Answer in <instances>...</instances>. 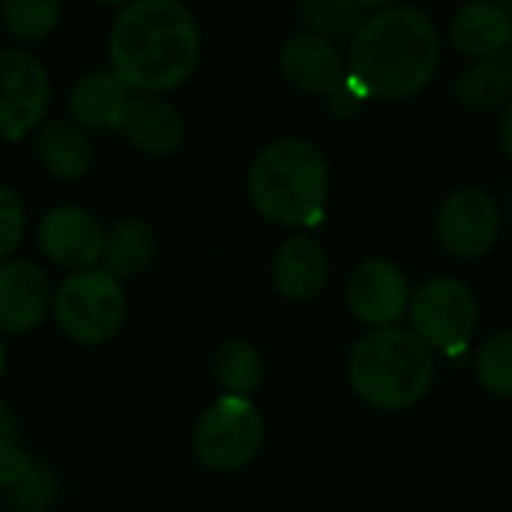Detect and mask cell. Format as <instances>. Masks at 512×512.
Returning <instances> with one entry per match:
<instances>
[{"label":"cell","mask_w":512,"mask_h":512,"mask_svg":"<svg viewBox=\"0 0 512 512\" xmlns=\"http://www.w3.org/2000/svg\"><path fill=\"white\" fill-rule=\"evenodd\" d=\"M201 63V27L183 0H135L108 30V69L132 93L183 87Z\"/></svg>","instance_id":"cell-1"},{"label":"cell","mask_w":512,"mask_h":512,"mask_svg":"<svg viewBox=\"0 0 512 512\" xmlns=\"http://www.w3.org/2000/svg\"><path fill=\"white\" fill-rule=\"evenodd\" d=\"M441 66V33L417 6L369 15L348 48V78L366 99L405 102L423 93Z\"/></svg>","instance_id":"cell-2"},{"label":"cell","mask_w":512,"mask_h":512,"mask_svg":"<svg viewBox=\"0 0 512 512\" xmlns=\"http://www.w3.org/2000/svg\"><path fill=\"white\" fill-rule=\"evenodd\" d=\"M246 189L261 219L282 228L315 225L324 216L330 168L312 141L279 138L252 159Z\"/></svg>","instance_id":"cell-3"},{"label":"cell","mask_w":512,"mask_h":512,"mask_svg":"<svg viewBox=\"0 0 512 512\" xmlns=\"http://www.w3.org/2000/svg\"><path fill=\"white\" fill-rule=\"evenodd\" d=\"M348 378L366 405L402 411L429 393L435 381V357L417 333L381 327L354 345Z\"/></svg>","instance_id":"cell-4"},{"label":"cell","mask_w":512,"mask_h":512,"mask_svg":"<svg viewBox=\"0 0 512 512\" xmlns=\"http://www.w3.org/2000/svg\"><path fill=\"white\" fill-rule=\"evenodd\" d=\"M57 330L75 345H108L126 321V291L105 267L69 273L51 300Z\"/></svg>","instance_id":"cell-5"},{"label":"cell","mask_w":512,"mask_h":512,"mask_svg":"<svg viewBox=\"0 0 512 512\" xmlns=\"http://www.w3.org/2000/svg\"><path fill=\"white\" fill-rule=\"evenodd\" d=\"M264 444V417L249 396H219L195 423L192 450L210 471L246 468Z\"/></svg>","instance_id":"cell-6"},{"label":"cell","mask_w":512,"mask_h":512,"mask_svg":"<svg viewBox=\"0 0 512 512\" xmlns=\"http://www.w3.org/2000/svg\"><path fill=\"white\" fill-rule=\"evenodd\" d=\"M51 78L45 63L18 45L0 48V138L21 141L45 123Z\"/></svg>","instance_id":"cell-7"},{"label":"cell","mask_w":512,"mask_h":512,"mask_svg":"<svg viewBox=\"0 0 512 512\" xmlns=\"http://www.w3.org/2000/svg\"><path fill=\"white\" fill-rule=\"evenodd\" d=\"M411 324L429 348L462 351L477 330V300L459 279H429L411 297Z\"/></svg>","instance_id":"cell-8"},{"label":"cell","mask_w":512,"mask_h":512,"mask_svg":"<svg viewBox=\"0 0 512 512\" xmlns=\"http://www.w3.org/2000/svg\"><path fill=\"white\" fill-rule=\"evenodd\" d=\"M501 234V210L495 198L477 186L456 189L438 210V240L456 258L486 255Z\"/></svg>","instance_id":"cell-9"},{"label":"cell","mask_w":512,"mask_h":512,"mask_svg":"<svg viewBox=\"0 0 512 512\" xmlns=\"http://www.w3.org/2000/svg\"><path fill=\"white\" fill-rule=\"evenodd\" d=\"M36 243L45 261H51L60 270L78 273L87 267H96L102 261L105 249V228L99 219L75 204L54 207L42 216L36 228Z\"/></svg>","instance_id":"cell-10"},{"label":"cell","mask_w":512,"mask_h":512,"mask_svg":"<svg viewBox=\"0 0 512 512\" xmlns=\"http://www.w3.org/2000/svg\"><path fill=\"white\" fill-rule=\"evenodd\" d=\"M48 273L27 258H9L0 264V333L24 336L36 330L51 312Z\"/></svg>","instance_id":"cell-11"},{"label":"cell","mask_w":512,"mask_h":512,"mask_svg":"<svg viewBox=\"0 0 512 512\" xmlns=\"http://www.w3.org/2000/svg\"><path fill=\"white\" fill-rule=\"evenodd\" d=\"M408 303H411L408 279L393 261L384 258L363 261L348 279L351 312L375 330L393 327L408 309Z\"/></svg>","instance_id":"cell-12"},{"label":"cell","mask_w":512,"mask_h":512,"mask_svg":"<svg viewBox=\"0 0 512 512\" xmlns=\"http://www.w3.org/2000/svg\"><path fill=\"white\" fill-rule=\"evenodd\" d=\"M279 66L288 84H294L303 93L324 96V99L348 81V60L333 45V39H324L306 30L282 42Z\"/></svg>","instance_id":"cell-13"},{"label":"cell","mask_w":512,"mask_h":512,"mask_svg":"<svg viewBox=\"0 0 512 512\" xmlns=\"http://www.w3.org/2000/svg\"><path fill=\"white\" fill-rule=\"evenodd\" d=\"M129 96L132 90L111 69H90L72 84L66 96V111L69 120L78 123L84 132L114 135L123 126Z\"/></svg>","instance_id":"cell-14"},{"label":"cell","mask_w":512,"mask_h":512,"mask_svg":"<svg viewBox=\"0 0 512 512\" xmlns=\"http://www.w3.org/2000/svg\"><path fill=\"white\" fill-rule=\"evenodd\" d=\"M120 135L147 156H171L186 138V123L162 93H132Z\"/></svg>","instance_id":"cell-15"},{"label":"cell","mask_w":512,"mask_h":512,"mask_svg":"<svg viewBox=\"0 0 512 512\" xmlns=\"http://www.w3.org/2000/svg\"><path fill=\"white\" fill-rule=\"evenodd\" d=\"M450 39L474 60L501 57L512 45V15L501 0H468L450 21Z\"/></svg>","instance_id":"cell-16"},{"label":"cell","mask_w":512,"mask_h":512,"mask_svg":"<svg viewBox=\"0 0 512 512\" xmlns=\"http://www.w3.org/2000/svg\"><path fill=\"white\" fill-rule=\"evenodd\" d=\"M330 279L327 252L306 234L288 237L273 255V285L288 300H312Z\"/></svg>","instance_id":"cell-17"},{"label":"cell","mask_w":512,"mask_h":512,"mask_svg":"<svg viewBox=\"0 0 512 512\" xmlns=\"http://www.w3.org/2000/svg\"><path fill=\"white\" fill-rule=\"evenodd\" d=\"M33 150L39 165L54 180H81L93 165V141L72 120H45L36 129Z\"/></svg>","instance_id":"cell-18"},{"label":"cell","mask_w":512,"mask_h":512,"mask_svg":"<svg viewBox=\"0 0 512 512\" xmlns=\"http://www.w3.org/2000/svg\"><path fill=\"white\" fill-rule=\"evenodd\" d=\"M156 234L147 222L141 219H117L108 231H105V249H102V267L123 279H135L141 276L153 258H156Z\"/></svg>","instance_id":"cell-19"},{"label":"cell","mask_w":512,"mask_h":512,"mask_svg":"<svg viewBox=\"0 0 512 512\" xmlns=\"http://www.w3.org/2000/svg\"><path fill=\"white\" fill-rule=\"evenodd\" d=\"M453 96L468 111H489L498 108L512 96V63L501 57L474 60L465 66L453 81Z\"/></svg>","instance_id":"cell-20"},{"label":"cell","mask_w":512,"mask_h":512,"mask_svg":"<svg viewBox=\"0 0 512 512\" xmlns=\"http://www.w3.org/2000/svg\"><path fill=\"white\" fill-rule=\"evenodd\" d=\"M213 375L228 396H252L264 378V360L255 345L228 339L213 354Z\"/></svg>","instance_id":"cell-21"},{"label":"cell","mask_w":512,"mask_h":512,"mask_svg":"<svg viewBox=\"0 0 512 512\" xmlns=\"http://www.w3.org/2000/svg\"><path fill=\"white\" fill-rule=\"evenodd\" d=\"M63 18V0H3L0 21L18 42L48 39Z\"/></svg>","instance_id":"cell-22"},{"label":"cell","mask_w":512,"mask_h":512,"mask_svg":"<svg viewBox=\"0 0 512 512\" xmlns=\"http://www.w3.org/2000/svg\"><path fill=\"white\" fill-rule=\"evenodd\" d=\"M297 15L306 33H318L324 39L354 36L366 21L357 0H297Z\"/></svg>","instance_id":"cell-23"},{"label":"cell","mask_w":512,"mask_h":512,"mask_svg":"<svg viewBox=\"0 0 512 512\" xmlns=\"http://www.w3.org/2000/svg\"><path fill=\"white\" fill-rule=\"evenodd\" d=\"M477 378L489 393L512 399V333H501L483 345L477 357Z\"/></svg>","instance_id":"cell-24"},{"label":"cell","mask_w":512,"mask_h":512,"mask_svg":"<svg viewBox=\"0 0 512 512\" xmlns=\"http://www.w3.org/2000/svg\"><path fill=\"white\" fill-rule=\"evenodd\" d=\"M60 498V480L51 468L33 465L12 489V504L18 512H48Z\"/></svg>","instance_id":"cell-25"},{"label":"cell","mask_w":512,"mask_h":512,"mask_svg":"<svg viewBox=\"0 0 512 512\" xmlns=\"http://www.w3.org/2000/svg\"><path fill=\"white\" fill-rule=\"evenodd\" d=\"M27 231V210L15 189L0 183V264L9 261Z\"/></svg>","instance_id":"cell-26"},{"label":"cell","mask_w":512,"mask_h":512,"mask_svg":"<svg viewBox=\"0 0 512 512\" xmlns=\"http://www.w3.org/2000/svg\"><path fill=\"white\" fill-rule=\"evenodd\" d=\"M30 468H33V462L21 450V444H0V489L12 492Z\"/></svg>","instance_id":"cell-27"},{"label":"cell","mask_w":512,"mask_h":512,"mask_svg":"<svg viewBox=\"0 0 512 512\" xmlns=\"http://www.w3.org/2000/svg\"><path fill=\"white\" fill-rule=\"evenodd\" d=\"M363 102H366V96L351 84V78H348L339 90H333V93L327 96V108H330L336 117H354V114L363 108Z\"/></svg>","instance_id":"cell-28"},{"label":"cell","mask_w":512,"mask_h":512,"mask_svg":"<svg viewBox=\"0 0 512 512\" xmlns=\"http://www.w3.org/2000/svg\"><path fill=\"white\" fill-rule=\"evenodd\" d=\"M21 438V423H18V414L0 402V444H18Z\"/></svg>","instance_id":"cell-29"},{"label":"cell","mask_w":512,"mask_h":512,"mask_svg":"<svg viewBox=\"0 0 512 512\" xmlns=\"http://www.w3.org/2000/svg\"><path fill=\"white\" fill-rule=\"evenodd\" d=\"M501 147H504L507 159L512 162V99L507 102L504 114H501Z\"/></svg>","instance_id":"cell-30"},{"label":"cell","mask_w":512,"mask_h":512,"mask_svg":"<svg viewBox=\"0 0 512 512\" xmlns=\"http://www.w3.org/2000/svg\"><path fill=\"white\" fill-rule=\"evenodd\" d=\"M363 9H390V6H396V0H357Z\"/></svg>","instance_id":"cell-31"},{"label":"cell","mask_w":512,"mask_h":512,"mask_svg":"<svg viewBox=\"0 0 512 512\" xmlns=\"http://www.w3.org/2000/svg\"><path fill=\"white\" fill-rule=\"evenodd\" d=\"M3 375H6V345L0 339V381H3Z\"/></svg>","instance_id":"cell-32"},{"label":"cell","mask_w":512,"mask_h":512,"mask_svg":"<svg viewBox=\"0 0 512 512\" xmlns=\"http://www.w3.org/2000/svg\"><path fill=\"white\" fill-rule=\"evenodd\" d=\"M93 3H102V6H129V3H135V0H93Z\"/></svg>","instance_id":"cell-33"},{"label":"cell","mask_w":512,"mask_h":512,"mask_svg":"<svg viewBox=\"0 0 512 512\" xmlns=\"http://www.w3.org/2000/svg\"><path fill=\"white\" fill-rule=\"evenodd\" d=\"M501 3L507 6V12H510V15H512V0H501Z\"/></svg>","instance_id":"cell-34"},{"label":"cell","mask_w":512,"mask_h":512,"mask_svg":"<svg viewBox=\"0 0 512 512\" xmlns=\"http://www.w3.org/2000/svg\"><path fill=\"white\" fill-rule=\"evenodd\" d=\"M0 3H3V0H0Z\"/></svg>","instance_id":"cell-35"},{"label":"cell","mask_w":512,"mask_h":512,"mask_svg":"<svg viewBox=\"0 0 512 512\" xmlns=\"http://www.w3.org/2000/svg\"><path fill=\"white\" fill-rule=\"evenodd\" d=\"M15 512H18V510H15Z\"/></svg>","instance_id":"cell-36"}]
</instances>
